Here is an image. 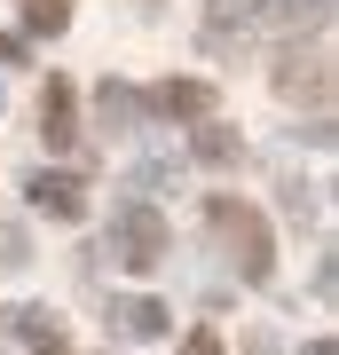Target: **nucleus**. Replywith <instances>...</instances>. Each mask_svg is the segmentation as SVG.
<instances>
[{
    "label": "nucleus",
    "mask_w": 339,
    "mask_h": 355,
    "mask_svg": "<svg viewBox=\"0 0 339 355\" xmlns=\"http://www.w3.org/2000/svg\"><path fill=\"white\" fill-rule=\"evenodd\" d=\"M205 214H214V229L237 245L245 284H268V277H277V245H268V229H261V214H252L245 198H205Z\"/></svg>",
    "instance_id": "obj_1"
},
{
    "label": "nucleus",
    "mask_w": 339,
    "mask_h": 355,
    "mask_svg": "<svg viewBox=\"0 0 339 355\" xmlns=\"http://www.w3.org/2000/svg\"><path fill=\"white\" fill-rule=\"evenodd\" d=\"M111 261L119 268H158L166 261V214L158 205H119V221H111Z\"/></svg>",
    "instance_id": "obj_2"
},
{
    "label": "nucleus",
    "mask_w": 339,
    "mask_h": 355,
    "mask_svg": "<svg viewBox=\"0 0 339 355\" xmlns=\"http://www.w3.org/2000/svg\"><path fill=\"white\" fill-rule=\"evenodd\" d=\"M24 198L40 205V214H55V221H79V214H87V182H79V174H32Z\"/></svg>",
    "instance_id": "obj_3"
},
{
    "label": "nucleus",
    "mask_w": 339,
    "mask_h": 355,
    "mask_svg": "<svg viewBox=\"0 0 339 355\" xmlns=\"http://www.w3.org/2000/svg\"><path fill=\"white\" fill-rule=\"evenodd\" d=\"M277 95H284V103H324V95H331L324 55H284V64H277Z\"/></svg>",
    "instance_id": "obj_4"
},
{
    "label": "nucleus",
    "mask_w": 339,
    "mask_h": 355,
    "mask_svg": "<svg viewBox=\"0 0 339 355\" xmlns=\"http://www.w3.org/2000/svg\"><path fill=\"white\" fill-rule=\"evenodd\" d=\"M40 135H48V150H71L79 127H71V79H48V95H40Z\"/></svg>",
    "instance_id": "obj_5"
},
{
    "label": "nucleus",
    "mask_w": 339,
    "mask_h": 355,
    "mask_svg": "<svg viewBox=\"0 0 339 355\" xmlns=\"http://www.w3.org/2000/svg\"><path fill=\"white\" fill-rule=\"evenodd\" d=\"M8 324H16V340H24L32 355H71V340H63V324L48 316V308H8Z\"/></svg>",
    "instance_id": "obj_6"
},
{
    "label": "nucleus",
    "mask_w": 339,
    "mask_h": 355,
    "mask_svg": "<svg viewBox=\"0 0 339 355\" xmlns=\"http://www.w3.org/2000/svg\"><path fill=\"white\" fill-rule=\"evenodd\" d=\"M150 103H158L166 119H205V111H214V87H205V79H166Z\"/></svg>",
    "instance_id": "obj_7"
},
{
    "label": "nucleus",
    "mask_w": 339,
    "mask_h": 355,
    "mask_svg": "<svg viewBox=\"0 0 339 355\" xmlns=\"http://www.w3.org/2000/svg\"><path fill=\"white\" fill-rule=\"evenodd\" d=\"M111 324L126 331V340H158V331L174 324V316H166L158 300H119V308H111Z\"/></svg>",
    "instance_id": "obj_8"
},
{
    "label": "nucleus",
    "mask_w": 339,
    "mask_h": 355,
    "mask_svg": "<svg viewBox=\"0 0 339 355\" xmlns=\"http://www.w3.org/2000/svg\"><path fill=\"white\" fill-rule=\"evenodd\" d=\"M252 16H261V0H214V16H205V40H214V48H221V40H229V24H252Z\"/></svg>",
    "instance_id": "obj_9"
},
{
    "label": "nucleus",
    "mask_w": 339,
    "mask_h": 355,
    "mask_svg": "<svg viewBox=\"0 0 339 355\" xmlns=\"http://www.w3.org/2000/svg\"><path fill=\"white\" fill-rule=\"evenodd\" d=\"M24 24H32V32H48V40H55L63 24H71V0H24Z\"/></svg>",
    "instance_id": "obj_10"
},
{
    "label": "nucleus",
    "mask_w": 339,
    "mask_h": 355,
    "mask_svg": "<svg viewBox=\"0 0 339 355\" xmlns=\"http://www.w3.org/2000/svg\"><path fill=\"white\" fill-rule=\"evenodd\" d=\"M198 158L205 166H229V158H237V135H229V127H205L198 135Z\"/></svg>",
    "instance_id": "obj_11"
},
{
    "label": "nucleus",
    "mask_w": 339,
    "mask_h": 355,
    "mask_svg": "<svg viewBox=\"0 0 339 355\" xmlns=\"http://www.w3.org/2000/svg\"><path fill=\"white\" fill-rule=\"evenodd\" d=\"M24 261H32V237L16 221H0V268H24Z\"/></svg>",
    "instance_id": "obj_12"
},
{
    "label": "nucleus",
    "mask_w": 339,
    "mask_h": 355,
    "mask_svg": "<svg viewBox=\"0 0 339 355\" xmlns=\"http://www.w3.org/2000/svg\"><path fill=\"white\" fill-rule=\"evenodd\" d=\"M103 119H111V127H126V119H134V95H126V87H103Z\"/></svg>",
    "instance_id": "obj_13"
},
{
    "label": "nucleus",
    "mask_w": 339,
    "mask_h": 355,
    "mask_svg": "<svg viewBox=\"0 0 339 355\" xmlns=\"http://www.w3.org/2000/svg\"><path fill=\"white\" fill-rule=\"evenodd\" d=\"M182 355H229V347H221V331H205V324H198V331L182 340Z\"/></svg>",
    "instance_id": "obj_14"
},
{
    "label": "nucleus",
    "mask_w": 339,
    "mask_h": 355,
    "mask_svg": "<svg viewBox=\"0 0 339 355\" xmlns=\"http://www.w3.org/2000/svg\"><path fill=\"white\" fill-rule=\"evenodd\" d=\"M300 355H339V347H331V340H308V347H300Z\"/></svg>",
    "instance_id": "obj_15"
}]
</instances>
